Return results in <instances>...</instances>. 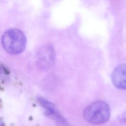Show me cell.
<instances>
[{
    "label": "cell",
    "instance_id": "6da1fadb",
    "mask_svg": "<svg viewBox=\"0 0 126 126\" xmlns=\"http://www.w3.org/2000/svg\"><path fill=\"white\" fill-rule=\"evenodd\" d=\"M2 44L9 53L17 55L24 51L26 45V38L24 32L18 29L6 31L2 37Z\"/></svg>",
    "mask_w": 126,
    "mask_h": 126
},
{
    "label": "cell",
    "instance_id": "7a4b0ae2",
    "mask_svg": "<svg viewBox=\"0 0 126 126\" xmlns=\"http://www.w3.org/2000/svg\"><path fill=\"white\" fill-rule=\"evenodd\" d=\"M110 116L109 105L103 101H96L88 105L84 110L83 116L88 122L101 124L107 122Z\"/></svg>",
    "mask_w": 126,
    "mask_h": 126
},
{
    "label": "cell",
    "instance_id": "3957f363",
    "mask_svg": "<svg viewBox=\"0 0 126 126\" xmlns=\"http://www.w3.org/2000/svg\"><path fill=\"white\" fill-rule=\"evenodd\" d=\"M55 62V52L53 46L47 44L39 50L37 63L38 66L43 69H47L52 66Z\"/></svg>",
    "mask_w": 126,
    "mask_h": 126
},
{
    "label": "cell",
    "instance_id": "277c9868",
    "mask_svg": "<svg viewBox=\"0 0 126 126\" xmlns=\"http://www.w3.org/2000/svg\"><path fill=\"white\" fill-rule=\"evenodd\" d=\"M111 80L116 87L126 90V63L119 64L115 68L112 73Z\"/></svg>",
    "mask_w": 126,
    "mask_h": 126
},
{
    "label": "cell",
    "instance_id": "5b68a950",
    "mask_svg": "<svg viewBox=\"0 0 126 126\" xmlns=\"http://www.w3.org/2000/svg\"><path fill=\"white\" fill-rule=\"evenodd\" d=\"M40 102L46 109V114L49 117L60 125H67L65 120L55 109L53 104L43 98L40 99Z\"/></svg>",
    "mask_w": 126,
    "mask_h": 126
}]
</instances>
